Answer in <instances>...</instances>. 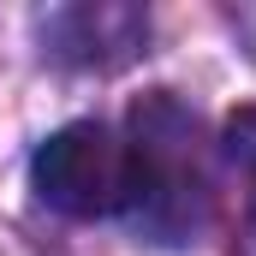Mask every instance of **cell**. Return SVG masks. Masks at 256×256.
I'll return each instance as SVG.
<instances>
[{"mask_svg":"<svg viewBox=\"0 0 256 256\" xmlns=\"http://www.w3.org/2000/svg\"><path fill=\"white\" fill-rule=\"evenodd\" d=\"M226 155L238 161V173L250 185V202H256V108H238L226 120Z\"/></svg>","mask_w":256,"mask_h":256,"instance_id":"obj_2","label":"cell"},{"mask_svg":"<svg viewBox=\"0 0 256 256\" xmlns=\"http://www.w3.org/2000/svg\"><path fill=\"white\" fill-rule=\"evenodd\" d=\"M30 179L48 208H60L72 220H102V214H120L137 202V155L108 126L78 120L36 149Z\"/></svg>","mask_w":256,"mask_h":256,"instance_id":"obj_1","label":"cell"}]
</instances>
